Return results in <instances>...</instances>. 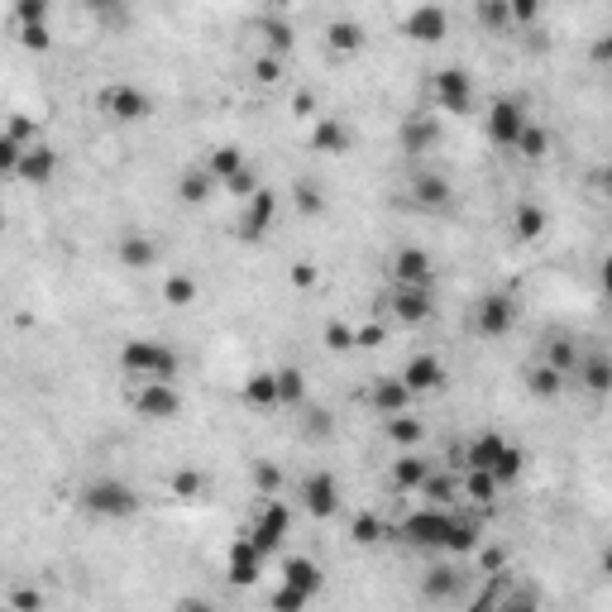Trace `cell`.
I'll use <instances>...</instances> for the list:
<instances>
[{"instance_id": "6da1fadb", "label": "cell", "mask_w": 612, "mask_h": 612, "mask_svg": "<svg viewBox=\"0 0 612 612\" xmlns=\"http://www.w3.org/2000/svg\"><path fill=\"white\" fill-rule=\"evenodd\" d=\"M459 464H464V469H488V474H493V479L507 488V483L522 479L526 455L507 436H498V431H479L474 440H464V450H459Z\"/></svg>"}, {"instance_id": "7a4b0ae2", "label": "cell", "mask_w": 612, "mask_h": 612, "mask_svg": "<svg viewBox=\"0 0 612 612\" xmlns=\"http://www.w3.org/2000/svg\"><path fill=\"white\" fill-rule=\"evenodd\" d=\"M120 369H125V378H134V383H149V378L173 383L177 369H182V359H177V350L163 345V340H125V345H120Z\"/></svg>"}, {"instance_id": "3957f363", "label": "cell", "mask_w": 612, "mask_h": 612, "mask_svg": "<svg viewBox=\"0 0 612 612\" xmlns=\"http://www.w3.org/2000/svg\"><path fill=\"white\" fill-rule=\"evenodd\" d=\"M77 503L87 507L91 517H106V522H125L139 512V493H134L125 479H115V474H101V479L82 483V493H77Z\"/></svg>"}, {"instance_id": "277c9868", "label": "cell", "mask_w": 612, "mask_h": 612, "mask_svg": "<svg viewBox=\"0 0 612 612\" xmlns=\"http://www.w3.org/2000/svg\"><path fill=\"white\" fill-rule=\"evenodd\" d=\"M96 106H101V115H106L110 125H144L153 115V96L144 87H134V82H110L96 96Z\"/></svg>"}, {"instance_id": "5b68a950", "label": "cell", "mask_w": 612, "mask_h": 612, "mask_svg": "<svg viewBox=\"0 0 612 612\" xmlns=\"http://www.w3.org/2000/svg\"><path fill=\"white\" fill-rule=\"evenodd\" d=\"M244 536H249V541L263 550V555H278V550H283V541L292 536V507H287L278 493H273V498H263Z\"/></svg>"}, {"instance_id": "8992f818", "label": "cell", "mask_w": 612, "mask_h": 612, "mask_svg": "<svg viewBox=\"0 0 612 612\" xmlns=\"http://www.w3.org/2000/svg\"><path fill=\"white\" fill-rule=\"evenodd\" d=\"M445 526H450V507L426 503L421 512L402 517V522L388 526V531H393L397 541H407L412 550H440V546H445Z\"/></svg>"}, {"instance_id": "52a82bcc", "label": "cell", "mask_w": 612, "mask_h": 612, "mask_svg": "<svg viewBox=\"0 0 612 612\" xmlns=\"http://www.w3.org/2000/svg\"><path fill=\"white\" fill-rule=\"evenodd\" d=\"M297 498H302L306 517H316V522H330L340 503H345V493H340V479L330 474V469H311L302 483H297Z\"/></svg>"}, {"instance_id": "ba28073f", "label": "cell", "mask_w": 612, "mask_h": 612, "mask_svg": "<svg viewBox=\"0 0 612 612\" xmlns=\"http://www.w3.org/2000/svg\"><path fill=\"white\" fill-rule=\"evenodd\" d=\"M431 101H436V110H445V115H469V110H474V82H469V72L440 67L436 77H431Z\"/></svg>"}, {"instance_id": "9c48e42d", "label": "cell", "mask_w": 612, "mask_h": 612, "mask_svg": "<svg viewBox=\"0 0 612 612\" xmlns=\"http://www.w3.org/2000/svg\"><path fill=\"white\" fill-rule=\"evenodd\" d=\"M512 326H517V302L507 292L479 297V306H474V330H479L483 340H503V335H512Z\"/></svg>"}, {"instance_id": "30bf717a", "label": "cell", "mask_w": 612, "mask_h": 612, "mask_svg": "<svg viewBox=\"0 0 612 612\" xmlns=\"http://www.w3.org/2000/svg\"><path fill=\"white\" fill-rule=\"evenodd\" d=\"M388 311H393V321H402V326H421V321L436 316V297H431V287L393 283V292H388Z\"/></svg>"}, {"instance_id": "8fae6325", "label": "cell", "mask_w": 612, "mask_h": 612, "mask_svg": "<svg viewBox=\"0 0 612 612\" xmlns=\"http://www.w3.org/2000/svg\"><path fill=\"white\" fill-rule=\"evenodd\" d=\"M134 412L144 416V421H173L182 412V393H177L173 383H158V378L134 383Z\"/></svg>"}, {"instance_id": "7c38bea8", "label": "cell", "mask_w": 612, "mask_h": 612, "mask_svg": "<svg viewBox=\"0 0 612 612\" xmlns=\"http://www.w3.org/2000/svg\"><path fill=\"white\" fill-rule=\"evenodd\" d=\"M273 220H278V192L273 187H259L254 197L244 201V216L240 225H235V235H240L244 244H259L268 230H273Z\"/></svg>"}, {"instance_id": "4fadbf2b", "label": "cell", "mask_w": 612, "mask_h": 612, "mask_svg": "<svg viewBox=\"0 0 612 612\" xmlns=\"http://www.w3.org/2000/svg\"><path fill=\"white\" fill-rule=\"evenodd\" d=\"M15 177H20V182H29V187H48V182L58 177V153L48 149L44 139L24 144L20 163H15Z\"/></svg>"}, {"instance_id": "5bb4252c", "label": "cell", "mask_w": 612, "mask_h": 612, "mask_svg": "<svg viewBox=\"0 0 612 612\" xmlns=\"http://www.w3.org/2000/svg\"><path fill=\"white\" fill-rule=\"evenodd\" d=\"M263 565H268V555H263L249 536H240V541H230V555H225V569H230V579L240 584V589H254L259 584Z\"/></svg>"}, {"instance_id": "9a60e30c", "label": "cell", "mask_w": 612, "mask_h": 612, "mask_svg": "<svg viewBox=\"0 0 612 612\" xmlns=\"http://www.w3.org/2000/svg\"><path fill=\"white\" fill-rule=\"evenodd\" d=\"M397 378H402V388H407L412 397L416 393H440V388H445V364H440L436 354H412Z\"/></svg>"}, {"instance_id": "2e32d148", "label": "cell", "mask_w": 612, "mask_h": 612, "mask_svg": "<svg viewBox=\"0 0 612 612\" xmlns=\"http://www.w3.org/2000/svg\"><path fill=\"white\" fill-rule=\"evenodd\" d=\"M522 125H526L522 101H512V96L493 101V110H488V139H493L498 149H512V144H517V134H522Z\"/></svg>"}, {"instance_id": "e0dca14e", "label": "cell", "mask_w": 612, "mask_h": 612, "mask_svg": "<svg viewBox=\"0 0 612 612\" xmlns=\"http://www.w3.org/2000/svg\"><path fill=\"white\" fill-rule=\"evenodd\" d=\"M445 34H450V15L431 0H421L407 15V39H416V44H445Z\"/></svg>"}, {"instance_id": "ac0fdd59", "label": "cell", "mask_w": 612, "mask_h": 612, "mask_svg": "<svg viewBox=\"0 0 612 612\" xmlns=\"http://www.w3.org/2000/svg\"><path fill=\"white\" fill-rule=\"evenodd\" d=\"M393 283H416V287H431L436 283V263L421 244H407L393 254Z\"/></svg>"}, {"instance_id": "d6986e66", "label": "cell", "mask_w": 612, "mask_h": 612, "mask_svg": "<svg viewBox=\"0 0 612 612\" xmlns=\"http://www.w3.org/2000/svg\"><path fill=\"white\" fill-rule=\"evenodd\" d=\"M311 149L326 153V158H345L354 149V134L345 120H335V115H316V125H311Z\"/></svg>"}, {"instance_id": "ffe728a7", "label": "cell", "mask_w": 612, "mask_h": 612, "mask_svg": "<svg viewBox=\"0 0 612 612\" xmlns=\"http://www.w3.org/2000/svg\"><path fill=\"white\" fill-rule=\"evenodd\" d=\"M397 144H402L407 158L431 153L440 144V120L436 115H407V120H402V134H397Z\"/></svg>"}, {"instance_id": "44dd1931", "label": "cell", "mask_w": 612, "mask_h": 612, "mask_svg": "<svg viewBox=\"0 0 612 612\" xmlns=\"http://www.w3.org/2000/svg\"><path fill=\"white\" fill-rule=\"evenodd\" d=\"M483 541V522L474 517V512H455L450 507V526H445V555H474Z\"/></svg>"}, {"instance_id": "7402d4cb", "label": "cell", "mask_w": 612, "mask_h": 612, "mask_svg": "<svg viewBox=\"0 0 612 612\" xmlns=\"http://www.w3.org/2000/svg\"><path fill=\"white\" fill-rule=\"evenodd\" d=\"M412 201L421 211H450L455 206V187L445 173H416L412 177Z\"/></svg>"}, {"instance_id": "603a6c76", "label": "cell", "mask_w": 612, "mask_h": 612, "mask_svg": "<svg viewBox=\"0 0 612 612\" xmlns=\"http://www.w3.org/2000/svg\"><path fill=\"white\" fill-rule=\"evenodd\" d=\"M115 259H120V268H130V273H144V268L158 263V240L139 235V230H125L115 240Z\"/></svg>"}, {"instance_id": "cb8c5ba5", "label": "cell", "mask_w": 612, "mask_h": 612, "mask_svg": "<svg viewBox=\"0 0 612 612\" xmlns=\"http://www.w3.org/2000/svg\"><path fill=\"white\" fill-rule=\"evenodd\" d=\"M431 474V459L421 455V450H397L393 469H388V483H393L397 493H416L421 483Z\"/></svg>"}, {"instance_id": "d4e9b609", "label": "cell", "mask_w": 612, "mask_h": 612, "mask_svg": "<svg viewBox=\"0 0 612 612\" xmlns=\"http://www.w3.org/2000/svg\"><path fill=\"white\" fill-rule=\"evenodd\" d=\"M569 378L574 383H584L593 397H603L612 388V364H608V354H579V364L569 369Z\"/></svg>"}, {"instance_id": "484cf974", "label": "cell", "mask_w": 612, "mask_h": 612, "mask_svg": "<svg viewBox=\"0 0 612 612\" xmlns=\"http://www.w3.org/2000/svg\"><path fill=\"white\" fill-rule=\"evenodd\" d=\"M498 493H503V483L493 479L488 469H464V474H459V498H464V503L493 507L498 503Z\"/></svg>"}, {"instance_id": "4316f807", "label": "cell", "mask_w": 612, "mask_h": 612, "mask_svg": "<svg viewBox=\"0 0 612 612\" xmlns=\"http://www.w3.org/2000/svg\"><path fill=\"white\" fill-rule=\"evenodd\" d=\"M383 436L393 440L397 450H421V440H426V421L412 412H393L383 416Z\"/></svg>"}, {"instance_id": "83f0119b", "label": "cell", "mask_w": 612, "mask_h": 612, "mask_svg": "<svg viewBox=\"0 0 612 612\" xmlns=\"http://www.w3.org/2000/svg\"><path fill=\"white\" fill-rule=\"evenodd\" d=\"M283 584H292V589L306 593V598H316V593H321V584H326V574H321V565H316V560L292 555V560H283Z\"/></svg>"}, {"instance_id": "f1b7e54d", "label": "cell", "mask_w": 612, "mask_h": 612, "mask_svg": "<svg viewBox=\"0 0 612 612\" xmlns=\"http://www.w3.org/2000/svg\"><path fill=\"white\" fill-rule=\"evenodd\" d=\"M407 402H412V393L402 388V378H378L369 388V407L378 416H393V412H407Z\"/></svg>"}, {"instance_id": "f546056e", "label": "cell", "mask_w": 612, "mask_h": 612, "mask_svg": "<svg viewBox=\"0 0 612 612\" xmlns=\"http://www.w3.org/2000/svg\"><path fill=\"white\" fill-rule=\"evenodd\" d=\"M244 402L249 407H259V412H273L278 407V378H273V369H259V373H249L244 378Z\"/></svg>"}, {"instance_id": "4dcf8cb0", "label": "cell", "mask_w": 612, "mask_h": 612, "mask_svg": "<svg viewBox=\"0 0 612 612\" xmlns=\"http://www.w3.org/2000/svg\"><path fill=\"white\" fill-rule=\"evenodd\" d=\"M569 383V373H560L555 364H536V369L526 373V388H531V397H541V402H550V397H560Z\"/></svg>"}, {"instance_id": "1f68e13d", "label": "cell", "mask_w": 612, "mask_h": 612, "mask_svg": "<svg viewBox=\"0 0 612 612\" xmlns=\"http://www.w3.org/2000/svg\"><path fill=\"white\" fill-rule=\"evenodd\" d=\"M273 378H278V407H306V373L297 364L273 369Z\"/></svg>"}, {"instance_id": "d6a6232c", "label": "cell", "mask_w": 612, "mask_h": 612, "mask_svg": "<svg viewBox=\"0 0 612 612\" xmlns=\"http://www.w3.org/2000/svg\"><path fill=\"white\" fill-rule=\"evenodd\" d=\"M546 206H536V201H522L517 211H512V230H517V240H541L546 235Z\"/></svg>"}, {"instance_id": "836d02e7", "label": "cell", "mask_w": 612, "mask_h": 612, "mask_svg": "<svg viewBox=\"0 0 612 612\" xmlns=\"http://www.w3.org/2000/svg\"><path fill=\"white\" fill-rule=\"evenodd\" d=\"M326 44H330V53H359V48H364V24L359 20H330L326 24Z\"/></svg>"}, {"instance_id": "e575fe53", "label": "cell", "mask_w": 612, "mask_h": 612, "mask_svg": "<svg viewBox=\"0 0 612 612\" xmlns=\"http://www.w3.org/2000/svg\"><path fill=\"white\" fill-rule=\"evenodd\" d=\"M426 503H436V507H455V498H459V474H426V483L416 488Z\"/></svg>"}, {"instance_id": "d590c367", "label": "cell", "mask_w": 612, "mask_h": 612, "mask_svg": "<svg viewBox=\"0 0 612 612\" xmlns=\"http://www.w3.org/2000/svg\"><path fill=\"white\" fill-rule=\"evenodd\" d=\"M220 182L206 168H197V173H182V182H177V197L187 201V206H201V201H211V192H216Z\"/></svg>"}, {"instance_id": "8d00e7d4", "label": "cell", "mask_w": 612, "mask_h": 612, "mask_svg": "<svg viewBox=\"0 0 612 612\" xmlns=\"http://www.w3.org/2000/svg\"><path fill=\"white\" fill-rule=\"evenodd\" d=\"M197 292H201V287H197V278H192V273H168V278H163V302L177 306V311L197 302Z\"/></svg>"}, {"instance_id": "74e56055", "label": "cell", "mask_w": 612, "mask_h": 612, "mask_svg": "<svg viewBox=\"0 0 612 612\" xmlns=\"http://www.w3.org/2000/svg\"><path fill=\"white\" fill-rule=\"evenodd\" d=\"M259 34H263V48H268V53H278V58H283V53H292V39H297V34H292V24L278 20V15L259 20Z\"/></svg>"}, {"instance_id": "f35d334b", "label": "cell", "mask_w": 612, "mask_h": 612, "mask_svg": "<svg viewBox=\"0 0 612 612\" xmlns=\"http://www.w3.org/2000/svg\"><path fill=\"white\" fill-rule=\"evenodd\" d=\"M244 163H249V158H244V149H235V144H220V149H211V158H206V173L216 177V182H225L230 173H240Z\"/></svg>"}, {"instance_id": "ab89813d", "label": "cell", "mask_w": 612, "mask_h": 612, "mask_svg": "<svg viewBox=\"0 0 612 612\" xmlns=\"http://www.w3.org/2000/svg\"><path fill=\"white\" fill-rule=\"evenodd\" d=\"M512 149L522 153L526 163H541V158H546V153H550V134L541 130V125H531V120H526V125H522V134H517V144H512Z\"/></svg>"}, {"instance_id": "60d3db41", "label": "cell", "mask_w": 612, "mask_h": 612, "mask_svg": "<svg viewBox=\"0 0 612 612\" xmlns=\"http://www.w3.org/2000/svg\"><path fill=\"white\" fill-rule=\"evenodd\" d=\"M459 579H464V574H459V569H450V565H440V569H431V574H426V598H436V603H445V598H459Z\"/></svg>"}, {"instance_id": "b9f144b4", "label": "cell", "mask_w": 612, "mask_h": 612, "mask_svg": "<svg viewBox=\"0 0 612 612\" xmlns=\"http://www.w3.org/2000/svg\"><path fill=\"white\" fill-rule=\"evenodd\" d=\"M168 488H173L177 503H201V498H206V474H201V469H177Z\"/></svg>"}, {"instance_id": "7bdbcfd3", "label": "cell", "mask_w": 612, "mask_h": 612, "mask_svg": "<svg viewBox=\"0 0 612 612\" xmlns=\"http://www.w3.org/2000/svg\"><path fill=\"white\" fill-rule=\"evenodd\" d=\"M383 536H388V522H383L378 512H359V517L350 522V541H354V546H378Z\"/></svg>"}, {"instance_id": "ee69618b", "label": "cell", "mask_w": 612, "mask_h": 612, "mask_svg": "<svg viewBox=\"0 0 612 612\" xmlns=\"http://www.w3.org/2000/svg\"><path fill=\"white\" fill-rule=\"evenodd\" d=\"M292 206H297V211H302V216H326V192H321V187H316V182H297V187H292Z\"/></svg>"}, {"instance_id": "f6af8a7d", "label": "cell", "mask_w": 612, "mask_h": 612, "mask_svg": "<svg viewBox=\"0 0 612 612\" xmlns=\"http://www.w3.org/2000/svg\"><path fill=\"white\" fill-rule=\"evenodd\" d=\"M15 44H20L24 53H48V48H53L48 20H39V24H15Z\"/></svg>"}, {"instance_id": "bcb514c9", "label": "cell", "mask_w": 612, "mask_h": 612, "mask_svg": "<svg viewBox=\"0 0 612 612\" xmlns=\"http://www.w3.org/2000/svg\"><path fill=\"white\" fill-rule=\"evenodd\" d=\"M321 345H326L330 354H350L354 350V326H350V321H326V330H321Z\"/></svg>"}, {"instance_id": "7dc6e473", "label": "cell", "mask_w": 612, "mask_h": 612, "mask_svg": "<svg viewBox=\"0 0 612 612\" xmlns=\"http://www.w3.org/2000/svg\"><path fill=\"white\" fill-rule=\"evenodd\" d=\"M220 187H225V192H230V197L249 201V197H254V192H259V187H263V182H259V173H254V168H249V163H244L240 173H230V177H225V182H220Z\"/></svg>"}, {"instance_id": "c3c4849f", "label": "cell", "mask_w": 612, "mask_h": 612, "mask_svg": "<svg viewBox=\"0 0 612 612\" xmlns=\"http://www.w3.org/2000/svg\"><path fill=\"white\" fill-rule=\"evenodd\" d=\"M306 603H311V598H306V593H297L292 584H278V589L268 593V608H273V612H297V608H306Z\"/></svg>"}, {"instance_id": "681fc988", "label": "cell", "mask_w": 612, "mask_h": 612, "mask_svg": "<svg viewBox=\"0 0 612 612\" xmlns=\"http://www.w3.org/2000/svg\"><path fill=\"white\" fill-rule=\"evenodd\" d=\"M546 364H555V369H560V373H569V369H574V364H579V350L569 345L565 335H555V340H550V354H546Z\"/></svg>"}, {"instance_id": "f907efd6", "label": "cell", "mask_w": 612, "mask_h": 612, "mask_svg": "<svg viewBox=\"0 0 612 612\" xmlns=\"http://www.w3.org/2000/svg\"><path fill=\"white\" fill-rule=\"evenodd\" d=\"M278 77H283V58H278V53H263V58H254V82L273 87Z\"/></svg>"}, {"instance_id": "816d5d0a", "label": "cell", "mask_w": 612, "mask_h": 612, "mask_svg": "<svg viewBox=\"0 0 612 612\" xmlns=\"http://www.w3.org/2000/svg\"><path fill=\"white\" fill-rule=\"evenodd\" d=\"M24 144L20 139H10V134L0 130V177H15V163H20Z\"/></svg>"}, {"instance_id": "f5cc1de1", "label": "cell", "mask_w": 612, "mask_h": 612, "mask_svg": "<svg viewBox=\"0 0 612 612\" xmlns=\"http://www.w3.org/2000/svg\"><path fill=\"white\" fill-rule=\"evenodd\" d=\"M5 134H10V139H20V144H34V139H39V120H34V115H10Z\"/></svg>"}, {"instance_id": "db71d44e", "label": "cell", "mask_w": 612, "mask_h": 612, "mask_svg": "<svg viewBox=\"0 0 612 612\" xmlns=\"http://www.w3.org/2000/svg\"><path fill=\"white\" fill-rule=\"evenodd\" d=\"M254 488H259V498H273L283 488V474L273 464H254Z\"/></svg>"}, {"instance_id": "11a10c76", "label": "cell", "mask_w": 612, "mask_h": 612, "mask_svg": "<svg viewBox=\"0 0 612 612\" xmlns=\"http://www.w3.org/2000/svg\"><path fill=\"white\" fill-rule=\"evenodd\" d=\"M48 5H53V0H15V24H39V20H48Z\"/></svg>"}, {"instance_id": "9f6ffc18", "label": "cell", "mask_w": 612, "mask_h": 612, "mask_svg": "<svg viewBox=\"0 0 612 612\" xmlns=\"http://www.w3.org/2000/svg\"><path fill=\"white\" fill-rule=\"evenodd\" d=\"M503 5L512 24H536V15H541V0H503Z\"/></svg>"}, {"instance_id": "6f0895ef", "label": "cell", "mask_w": 612, "mask_h": 612, "mask_svg": "<svg viewBox=\"0 0 612 612\" xmlns=\"http://www.w3.org/2000/svg\"><path fill=\"white\" fill-rule=\"evenodd\" d=\"M388 340V330L378 326V321H369V326H354V350H378Z\"/></svg>"}, {"instance_id": "680465c9", "label": "cell", "mask_w": 612, "mask_h": 612, "mask_svg": "<svg viewBox=\"0 0 612 612\" xmlns=\"http://www.w3.org/2000/svg\"><path fill=\"white\" fill-rule=\"evenodd\" d=\"M479 20L488 24V29H503V24H512V20H507L503 0H479Z\"/></svg>"}, {"instance_id": "91938a15", "label": "cell", "mask_w": 612, "mask_h": 612, "mask_svg": "<svg viewBox=\"0 0 612 612\" xmlns=\"http://www.w3.org/2000/svg\"><path fill=\"white\" fill-rule=\"evenodd\" d=\"M10 608H44V593L39 589H15L10 593Z\"/></svg>"}, {"instance_id": "94428289", "label": "cell", "mask_w": 612, "mask_h": 612, "mask_svg": "<svg viewBox=\"0 0 612 612\" xmlns=\"http://www.w3.org/2000/svg\"><path fill=\"white\" fill-rule=\"evenodd\" d=\"M91 5V15H101V20H120V0H87Z\"/></svg>"}, {"instance_id": "6125c7cd", "label": "cell", "mask_w": 612, "mask_h": 612, "mask_svg": "<svg viewBox=\"0 0 612 612\" xmlns=\"http://www.w3.org/2000/svg\"><path fill=\"white\" fill-rule=\"evenodd\" d=\"M316 283V268L311 263H292V287H311Z\"/></svg>"}, {"instance_id": "be15d7a7", "label": "cell", "mask_w": 612, "mask_h": 612, "mask_svg": "<svg viewBox=\"0 0 612 612\" xmlns=\"http://www.w3.org/2000/svg\"><path fill=\"white\" fill-rule=\"evenodd\" d=\"M292 110H297V115H316V96H311V91H297V101H292Z\"/></svg>"}, {"instance_id": "e7e4bbea", "label": "cell", "mask_w": 612, "mask_h": 612, "mask_svg": "<svg viewBox=\"0 0 612 612\" xmlns=\"http://www.w3.org/2000/svg\"><path fill=\"white\" fill-rule=\"evenodd\" d=\"M503 565H507L503 550H488V555H483V569H503Z\"/></svg>"}]
</instances>
